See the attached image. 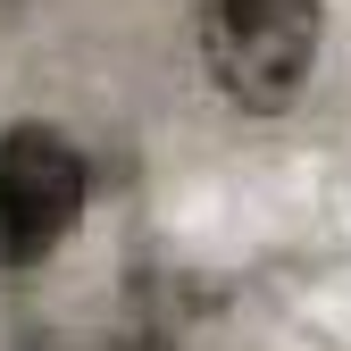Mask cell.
Listing matches in <instances>:
<instances>
[{
  "instance_id": "7a4b0ae2",
  "label": "cell",
  "mask_w": 351,
  "mask_h": 351,
  "mask_svg": "<svg viewBox=\"0 0 351 351\" xmlns=\"http://www.w3.org/2000/svg\"><path fill=\"white\" fill-rule=\"evenodd\" d=\"M84 217V159L51 125L0 134V268H42Z\"/></svg>"
},
{
  "instance_id": "6da1fadb",
  "label": "cell",
  "mask_w": 351,
  "mask_h": 351,
  "mask_svg": "<svg viewBox=\"0 0 351 351\" xmlns=\"http://www.w3.org/2000/svg\"><path fill=\"white\" fill-rule=\"evenodd\" d=\"M318 0H193V42L209 84L251 117H276L310 93L318 75Z\"/></svg>"
}]
</instances>
